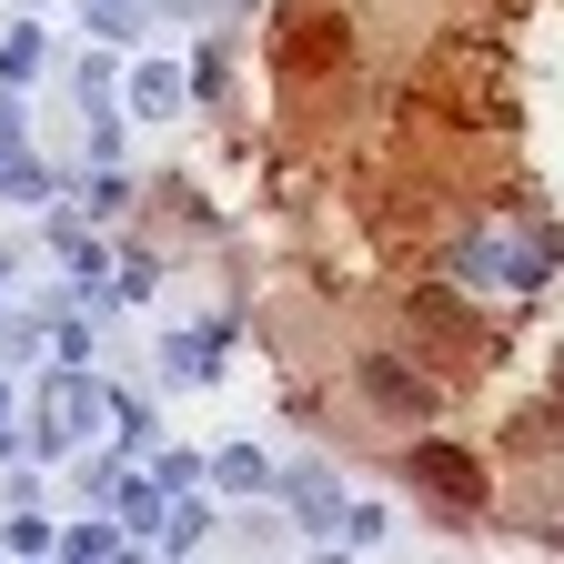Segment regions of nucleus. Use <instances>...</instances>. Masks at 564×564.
<instances>
[{
    "label": "nucleus",
    "instance_id": "obj_1",
    "mask_svg": "<svg viewBox=\"0 0 564 564\" xmlns=\"http://www.w3.org/2000/svg\"><path fill=\"white\" fill-rule=\"evenodd\" d=\"M111 423V393L82 373V364H61L51 383H41V444H82V434H101Z\"/></svg>",
    "mask_w": 564,
    "mask_h": 564
},
{
    "label": "nucleus",
    "instance_id": "obj_2",
    "mask_svg": "<svg viewBox=\"0 0 564 564\" xmlns=\"http://www.w3.org/2000/svg\"><path fill=\"white\" fill-rule=\"evenodd\" d=\"M352 383H364V403L393 413V423H434V373H413L403 352H364V364H352Z\"/></svg>",
    "mask_w": 564,
    "mask_h": 564
},
{
    "label": "nucleus",
    "instance_id": "obj_3",
    "mask_svg": "<svg viewBox=\"0 0 564 564\" xmlns=\"http://www.w3.org/2000/svg\"><path fill=\"white\" fill-rule=\"evenodd\" d=\"M454 272H464V282H484V293H534V272H544V262H534V252H514V242H494V232H474V242L454 252Z\"/></svg>",
    "mask_w": 564,
    "mask_h": 564
},
{
    "label": "nucleus",
    "instance_id": "obj_4",
    "mask_svg": "<svg viewBox=\"0 0 564 564\" xmlns=\"http://www.w3.org/2000/svg\"><path fill=\"white\" fill-rule=\"evenodd\" d=\"M282 505H293V514H303V534H323V544H343V514H352V505H343V494H333V474H323V464H293V474H282Z\"/></svg>",
    "mask_w": 564,
    "mask_h": 564
},
{
    "label": "nucleus",
    "instance_id": "obj_5",
    "mask_svg": "<svg viewBox=\"0 0 564 564\" xmlns=\"http://www.w3.org/2000/svg\"><path fill=\"white\" fill-rule=\"evenodd\" d=\"M413 484H423V494H444L454 514L484 505V474H474V454H454V444H413Z\"/></svg>",
    "mask_w": 564,
    "mask_h": 564
},
{
    "label": "nucleus",
    "instance_id": "obj_6",
    "mask_svg": "<svg viewBox=\"0 0 564 564\" xmlns=\"http://www.w3.org/2000/svg\"><path fill=\"white\" fill-rule=\"evenodd\" d=\"M182 101H192V70L182 61H141L131 70V121H172Z\"/></svg>",
    "mask_w": 564,
    "mask_h": 564
},
{
    "label": "nucleus",
    "instance_id": "obj_7",
    "mask_svg": "<svg viewBox=\"0 0 564 564\" xmlns=\"http://www.w3.org/2000/svg\"><path fill=\"white\" fill-rule=\"evenodd\" d=\"M41 61H51L41 51V21H21L11 41H0V82H41Z\"/></svg>",
    "mask_w": 564,
    "mask_h": 564
},
{
    "label": "nucleus",
    "instance_id": "obj_8",
    "mask_svg": "<svg viewBox=\"0 0 564 564\" xmlns=\"http://www.w3.org/2000/svg\"><path fill=\"white\" fill-rule=\"evenodd\" d=\"M162 373H172V383H202V373H212V333H172V343H162Z\"/></svg>",
    "mask_w": 564,
    "mask_h": 564
},
{
    "label": "nucleus",
    "instance_id": "obj_9",
    "mask_svg": "<svg viewBox=\"0 0 564 564\" xmlns=\"http://www.w3.org/2000/svg\"><path fill=\"white\" fill-rule=\"evenodd\" d=\"M212 474H223V494H262V484H272V464H262L252 444H232V454L212 464Z\"/></svg>",
    "mask_w": 564,
    "mask_h": 564
},
{
    "label": "nucleus",
    "instance_id": "obj_10",
    "mask_svg": "<svg viewBox=\"0 0 564 564\" xmlns=\"http://www.w3.org/2000/svg\"><path fill=\"white\" fill-rule=\"evenodd\" d=\"M91 11V41H131L141 31V0H82Z\"/></svg>",
    "mask_w": 564,
    "mask_h": 564
},
{
    "label": "nucleus",
    "instance_id": "obj_11",
    "mask_svg": "<svg viewBox=\"0 0 564 564\" xmlns=\"http://www.w3.org/2000/svg\"><path fill=\"white\" fill-rule=\"evenodd\" d=\"M0 554H51V524L21 505V514H11V534H0Z\"/></svg>",
    "mask_w": 564,
    "mask_h": 564
},
{
    "label": "nucleus",
    "instance_id": "obj_12",
    "mask_svg": "<svg viewBox=\"0 0 564 564\" xmlns=\"http://www.w3.org/2000/svg\"><path fill=\"white\" fill-rule=\"evenodd\" d=\"M383 524H393L383 505H352V514H343V544H383Z\"/></svg>",
    "mask_w": 564,
    "mask_h": 564
},
{
    "label": "nucleus",
    "instance_id": "obj_13",
    "mask_svg": "<svg viewBox=\"0 0 564 564\" xmlns=\"http://www.w3.org/2000/svg\"><path fill=\"white\" fill-rule=\"evenodd\" d=\"M0 182H11V202H51V172H41V162H11Z\"/></svg>",
    "mask_w": 564,
    "mask_h": 564
},
{
    "label": "nucleus",
    "instance_id": "obj_14",
    "mask_svg": "<svg viewBox=\"0 0 564 564\" xmlns=\"http://www.w3.org/2000/svg\"><path fill=\"white\" fill-rule=\"evenodd\" d=\"M202 524H212V514H202V505H182V514L162 524V544H172V554H192V544H202Z\"/></svg>",
    "mask_w": 564,
    "mask_h": 564
},
{
    "label": "nucleus",
    "instance_id": "obj_15",
    "mask_svg": "<svg viewBox=\"0 0 564 564\" xmlns=\"http://www.w3.org/2000/svg\"><path fill=\"white\" fill-rule=\"evenodd\" d=\"M82 101H91V121L111 111V61H82Z\"/></svg>",
    "mask_w": 564,
    "mask_h": 564
},
{
    "label": "nucleus",
    "instance_id": "obj_16",
    "mask_svg": "<svg viewBox=\"0 0 564 564\" xmlns=\"http://www.w3.org/2000/svg\"><path fill=\"white\" fill-rule=\"evenodd\" d=\"M11 91H21V82H0V141H11V131H21V101H11Z\"/></svg>",
    "mask_w": 564,
    "mask_h": 564
},
{
    "label": "nucleus",
    "instance_id": "obj_17",
    "mask_svg": "<svg viewBox=\"0 0 564 564\" xmlns=\"http://www.w3.org/2000/svg\"><path fill=\"white\" fill-rule=\"evenodd\" d=\"M162 11H182V21H212V0H162Z\"/></svg>",
    "mask_w": 564,
    "mask_h": 564
},
{
    "label": "nucleus",
    "instance_id": "obj_18",
    "mask_svg": "<svg viewBox=\"0 0 564 564\" xmlns=\"http://www.w3.org/2000/svg\"><path fill=\"white\" fill-rule=\"evenodd\" d=\"M0 413H11V393H0Z\"/></svg>",
    "mask_w": 564,
    "mask_h": 564
},
{
    "label": "nucleus",
    "instance_id": "obj_19",
    "mask_svg": "<svg viewBox=\"0 0 564 564\" xmlns=\"http://www.w3.org/2000/svg\"><path fill=\"white\" fill-rule=\"evenodd\" d=\"M0 282H11V262H0Z\"/></svg>",
    "mask_w": 564,
    "mask_h": 564
}]
</instances>
